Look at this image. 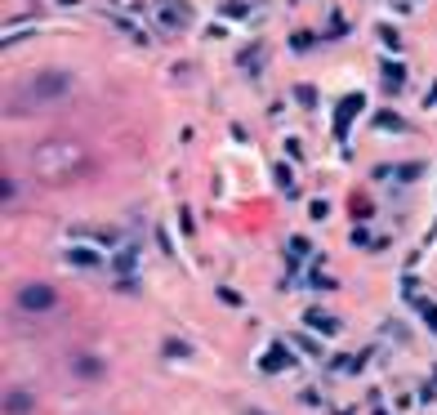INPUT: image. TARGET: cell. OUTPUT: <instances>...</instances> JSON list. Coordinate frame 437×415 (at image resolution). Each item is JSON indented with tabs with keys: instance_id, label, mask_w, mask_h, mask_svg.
Here are the masks:
<instances>
[{
	"instance_id": "obj_1",
	"label": "cell",
	"mask_w": 437,
	"mask_h": 415,
	"mask_svg": "<svg viewBox=\"0 0 437 415\" xmlns=\"http://www.w3.org/2000/svg\"><path fill=\"white\" fill-rule=\"evenodd\" d=\"M85 148L76 143V139H50V143H41L36 148V156H32V165H36V174L41 179H54V183H68V179H76L85 170Z\"/></svg>"
},
{
	"instance_id": "obj_2",
	"label": "cell",
	"mask_w": 437,
	"mask_h": 415,
	"mask_svg": "<svg viewBox=\"0 0 437 415\" xmlns=\"http://www.w3.org/2000/svg\"><path fill=\"white\" fill-rule=\"evenodd\" d=\"M68 90H72L68 72H41V77H32V90H27V94H14V99H9V117H27V112L41 108V103L63 99Z\"/></svg>"
},
{
	"instance_id": "obj_3",
	"label": "cell",
	"mask_w": 437,
	"mask_h": 415,
	"mask_svg": "<svg viewBox=\"0 0 437 415\" xmlns=\"http://www.w3.org/2000/svg\"><path fill=\"white\" fill-rule=\"evenodd\" d=\"M18 304H23L27 313H45V308L59 304V295H54L50 286H41V281H36V286H23V290H18Z\"/></svg>"
},
{
	"instance_id": "obj_4",
	"label": "cell",
	"mask_w": 437,
	"mask_h": 415,
	"mask_svg": "<svg viewBox=\"0 0 437 415\" xmlns=\"http://www.w3.org/2000/svg\"><path fill=\"white\" fill-rule=\"evenodd\" d=\"M286 366H294V362H290V348H286V344H272L268 353H263V371H286Z\"/></svg>"
},
{
	"instance_id": "obj_5",
	"label": "cell",
	"mask_w": 437,
	"mask_h": 415,
	"mask_svg": "<svg viewBox=\"0 0 437 415\" xmlns=\"http://www.w3.org/2000/svg\"><path fill=\"white\" fill-rule=\"evenodd\" d=\"M5 411H9V415H23V411H32V393H23V389H9Z\"/></svg>"
},
{
	"instance_id": "obj_6",
	"label": "cell",
	"mask_w": 437,
	"mask_h": 415,
	"mask_svg": "<svg viewBox=\"0 0 437 415\" xmlns=\"http://www.w3.org/2000/svg\"><path fill=\"white\" fill-rule=\"evenodd\" d=\"M68 259L76 263V268H99L103 254H99V250H81V246H76V250H68Z\"/></svg>"
},
{
	"instance_id": "obj_7",
	"label": "cell",
	"mask_w": 437,
	"mask_h": 415,
	"mask_svg": "<svg viewBox=\"0 0 437 415\" xmlns=\"http://www.w3.org/2000/svg\"><path fill=\"white\" fill-rule=\"evenodd\" d=\"M308 326H317L321 335H335V331H339V317H330V313H308Z\"/></svg>"
},
{
	"instance_id": "obj_8",
	"label": "cell",
	"mask_w": 437,
	"mask_h": 415,
	"mask_svg": "<svg viewBox=\"0 0 437 415\" xmlns=\"http://www.w3.org/2000/svg\"><path fill=\"white\" fill-rule=\"evenodd\" d=\"M357 108H362V94H353V99H344V103H339V130H344L348 121L357 117Z\"/></svg>"
},
{
	"instance_id": "obj_9",
	"label": "cell",
	"mask_w": 437,
	"mask_h": 415,
	"mask_svg": "<svg viewBox=\"0 0 437 415\" xmlns=\"http://www.w3.org/2000/svg\"><path fill=\"white\" fill-rule=\"evenodd\" d=\"M76 375H103L99 357H76Z\"/></svg>"
},
{
	"instance_id": "obj_10",
	"label": "cell",
	"mask_w": 437,
	"mask_h": 415,
	"mask_svg": "<svg viewBox=\"0 0 437 415\" xmlns=\"http://www.w3.org/2000/svg\"><path fill=\"white\" fill-rule=\"evenodd\" d=\"M116 268H121V272H134V268H139V250H130V246H125V250L116 254Z\"/></svg>"
},
{
	"instance_id": "obj_11",
	"label": "cell",
	"mask_w": 437,
	"mask_h": 415,
	"mask_svg": "<svg viewBox=\"0 0 437 415\" xmlns=\"http://www.w3.org/2000/svg\"><path fill=\"white\" fill-rule=\"evenodd\" d=\"M187 353H192L187 344H179V339H165V357H187Z\"/></svg>"
}]
</instances>
